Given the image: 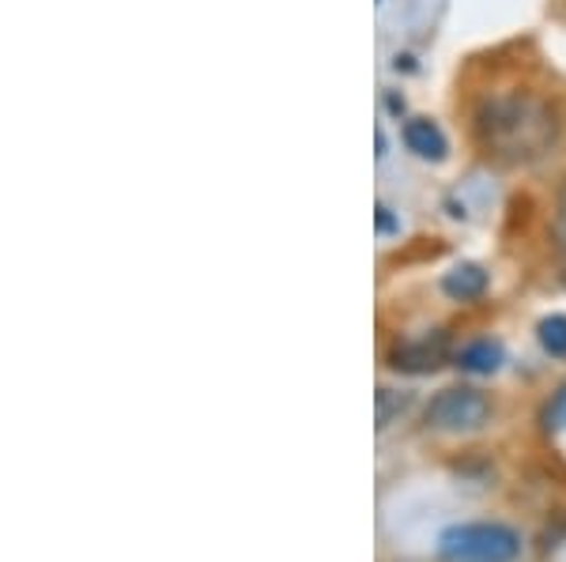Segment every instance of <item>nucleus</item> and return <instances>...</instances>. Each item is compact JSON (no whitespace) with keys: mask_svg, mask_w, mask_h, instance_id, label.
Here are the masks:
<instances>
[{"mask_svg":"<svg viewBox=\"0 0 566 562\" xmlns=\"http://www.w3.org/2000/svg\"><path fill=\"white\" fill-rule=\"evenodd\" d=\"M555 238H559V246L566 250V185L559 193V204H555Z\"/></svg>","mask_w":566,"mask_h":562,"instance_id":"11","label":"nucleus"},{"mask_svg":"<svg viewBox=\"0 0 566 562\" xmlns=\"http://www.w3.org/2000/svg\"><path fill=\"white\" fill-rule=\"evenodd\" d=\"M491 415V404L480 389H469V385H453V389H442L434 396L431 407H427V423L442 434H469V431H480Z\"/></svg>","mask_w":566,"mask_h":562,"instance_id":"3","label":"nucleus"},{"mask_svg":"<svg viewBox=\"0 0 566 562\" xmlns=\"http://www.w3.org/2000/svg\"><path fill=\"white\" fill-rule=\"evenodd\" d=\"M392 231H397V220L389 215L386 204H378V234H392Z\"/></svg>","mask_w":566,"mask_h":562,"instance_id":"12","label":"nucleus"},{"mask_svg":"<svg viewBox=\"0 0 566 562\" xmlns=\"http://www.w3.org/2000/svg\"><path fill=\"white\" fill-rule=\"evenodd\" d=\"M408 407V396H397L392 389H378V427L386 431L392 423V415H400Z\"/></svg>","mask_w":566,"mask_h":562,"instance_id":"9","label":"nucleus"},{"mask_svg":"<svg viewBox=\"0 0 566 562\" xmlns=\"http://www.w3.org/2000/svg\"><path fill=\"white\" fill-rule=\"evenodd\" d=\"M476 136L488 156L517 167V162H533L552 151L555 136H559V117L533 95H502L483 103Z\"/></svg>","mask_w":566,"mask_h":562,"instance_id":"1","label":"nucleus"},{"mask_svg":"<svg viewBox=\"0 0 566 562\" xmlns=\"http://www.w3.org/2000/svg\"><path fill=\"white\" fill-rule=\"evenodd\" d=\"M547 427L552 431H563L566 427V385L555 393V401H552V407H547Z\"/></svg>","mask_w":566,"mask_h":562,"instance_id":"10","label":"nucleus"},{"mask_svg":"<svg viewBox=\"0 0 566 562\" xmlns=\"http://www.w3.org/2000/svg\"><path fill=\"white\" fill-rule=\"evenodd\" d=\"M541 343L547 356L566 359V314H552L541 321Z\"/></svg>","mask_w":566,"mask_h":562,"instance_id":"8","label":"nucleus"},{"mask_svg":"<svg viewBox=\"0 0 566 562\" xmlns=\"http://www.w3.org/2000/svg\"><path fill=\"white\" fill-rule=\"evenodd\" d=\"M442 291L453 298V303H476V298L488 291V272L480 265H453L442 276Z\"/></svg>","mask_w":566,"mask_h":562,"instance_id":"6","label":"nucleus"},{"mask_svg":"<svg viewBox=\"0 0 566 562\" xmlns=\"http://www.w3.org/2000/svg\"><path fill=\"white\" fill-rule=\"evenodd\" d=\"M450 359V337L446 332H427L419 340H405L392 348L389 367L400 374H434L438 367H446Z\"/></svg>","mask_w":566,"mask_h":562,"instance_id":"4","label":"nucleus"},{"mask_svg":"<svg viewBox=\"0 0 566 562\" xmlns=\"http://www.w3.org/2000/svg\"><path fill=\"white\" fill-rule=\"evenodd\" d=\"M458 362L469 374H495L502 362H506V351H502L499 340H472L458 356Z\"/></svg>","mask_w":566,"mask_h":562,"instance_id":"7","label":"nucleus"},{"mask_svg":"<svg viewBox=\"0 0 566 562\" xmlns=\"http://www.w3.org/2000/svg\"><path fill=\"white\" fill-rule=\"evenodd\" d=\"M438 543L450 562H514L522 551L517 532L506 524H453Z\"/></svg>","mask_w":566,"mask_h":562,"instance_id":"2","label":"nucleus"},{"mask_svg":"<svg viewBox=\"0 0 566 562\" xmlns=\"http://www.w3.org/2000/svg\"><path fill=\"white\" fill-rule=\"evenodd\" d=\"M405 144L408 151L427 162H442L446 151H450V144H446V132L438 129L431 117H412V121H405Z\"/></svg>","mask_w":566,"mask_h":562,"instance_id":"5","label":"nucleus"}]
</instances>
